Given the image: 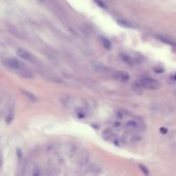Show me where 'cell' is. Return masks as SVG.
Segmentation results:
<instances>
[{"label": "cell", "instance_id": "5", "mask_svg": "<svg viewBox=\"0 0 176 176\" xmlns=\"http://www.w3.org/2000/svg\"><path fill=\"white\" fill-rule=\"evenodd\" d=\"M21 91H22V93H23L26 97H28L31 102H37V97L35 96L33 93H31V92H29V91H28V90H23V89H22Z\"/></svg>", "mask_w": 176, "mask_h": 176}, {"label": "cell", "instance_id": "10", "mask_svg": "<svg viewBox=\"0 0 176 176\" xmlns=\"http://www.w3.org/2000/svg\"><path fill=\"white\" fill-rule=\"evenodd\" d=\"M126 126L129 127V128H137L138 125H137V123L135 121L132 120V121H128L126 123Z\"/></svg>", "mask_w": 176, "mask_h": 176}, {"label": "cell", "instance_id": "1", "mask_svg": "<svg viewBox=\"0 0 176 176\" xmlns=\"http://www.w3.org/2000/svg\"><path fill=\"white\" fill-rule=\"evenodd\" d=\"M138 83L142 85L143 89H157L160 88L161 84L160 83L153 78L149 77H143L138 80Z\"/></svg>", "mask_w": 176, "mask_h": 176}, {"label": "cell", "instance_id": "4", "mask_svg": "<svg viewBox=\"0 0 176 176\" xmlns=\"http://www.w3.org/2000/svg\"><path fill=\"white\" fill-rule=\"evenodd\" d=\"M115 78H116L118 81H119V82H126V81L129 80L130 76H129V74H128L127 72H126V71H119V72L116 73Z\"/></svg>", "mask_w": 176, "mask_h": 176}, {"label": "cell", "instance_id": "8", "mask_svg": "<svg viewBox=\"0 0 176 176\" xmlns=\"http://www.w3.org/2000/svg\"><path fill=\"white\" fill-rule=\"evenodd\" d=\"M117 23H118V24H119V26L124 27V28H131V27H132V26H131V23H128L126 20H125V19H123V18H121V19H117Z\"/></svg>", "mask_w": 176, "mask_h": 176}, {"label": "cell", "instance_id": "7", "mask_svg": "<svg viewBox=\"0 0 176 176\" xmlns=\"http://www.w3.org/2000/svg\"><path fill=\"white\" fill-rule=\"evenodd\" d=\"M100 40H101V43L102 45L103 46V47L109 50L111 48V42L109 41V40H107L105 37H101L100 38Z\"/></svg>", "mask_w": 176, "mask_h": 176}, {"label": "cell", "instance_id": "11", "mask_svg": "<svg viewBox=\"0 0 176 176\" xmlns=\"http://www.w3.org/2000/svg\"><path fill=\"white\" fill-rule=\"evenodd\" d=\"M139 168H141L142 172H143L145 175H149V170H148V168H147L145 166H143V165H139Z\"/></svg>", "mask_w": 176, "mask_h": 176}, {"label": "cell", "instance_id": "9", "mask_svg": "<svg viewBox=\"0 0 176 176\" xmlns=\"http://www.w3.org/2000/svg\"><path fill=\"white\" fill-rule=\"evenodd\" d=\"M158 38H159L160 40H162V41L164 42V43H167V44H169V45L175 46H176L175 42L173 41V40H172L171 39H169V38H167V37H165V36H158Z\"/></svg>", "mask_w": 176, "mask_h": 176}, {"label": "cell", "instance_id": "13", "mask_svg": "<svg viewBox=\"0 0 176 176\" xmlns=\"http://www.w3.org/2000/svg\"><path fill=\"white\" fill-rule=\"evenodd\" d=\"M96 3H98V5L99 6H101V7H102V8H105L106 6H105V4L103 3H102L101 1H99V0H96Z\"/></svg>", "mask_w": 176, "mask_h": 176}, {"label": "cell", "instance_id": "3", "mask_svg": "<svg viewBox=\"0 0 176 176\" xmlns=\"http://www.w3.org/2000/svg\"><path fill=\"white\" fill-rule=\"evenodd\" d=\"M16 53H17V55H18L21 59H25V60H28V61H31L32 59H33L31 53H30L29 51H27L26 49H23V48H19V49H17Z\"/></svg>", "mask_w": 176, "mask_h": 176}, {"label": "cell", "instance_id": "14", "mask_svg": "<svg viewBox=\"0 0 176 176\" xmlns=\"http://www.w3.org/2000/svg\"><path fill=\"white\" fill-rule=\"evenodd\" d=\"M1 164H2V160H1V158H0V166H1Z\"/></svg>", "mask_w": 176, "mask_h": 176}, {"label": "cell", "instance_id": "2", "mask_svg": "<svg viewBox=\"0 0 176 176\" xmlns=\"http://www.w3.org/2000/svg\"><path fill=\"white\" fill-rule=\"evenodd\" d=\"M2 63L8 68L12 70H20L22 68V63L15 58H7L2 60Z\"/></svg>", "mask_w": 176, "mask_h": 176}, {"label": "cell", "instance_id": "6", "mask_svg": "<svg viewBox=\"0 0 176 176\" xmlns=\"http://www.w3.org/2000/svg\"><path fill=\"white\" fill-rule=\"evenodd\" d=\"M121 59H122L123 61H125L128 65H133L136 62L135 59H132V58H131L129 55H126V54H122L121 55Z\"/></svg>", "mask_w": 176, "mask_h": 176}, {"label": "cell", "instance_id": "12", "mask_svg": "<svg viewBox=\"0 0 176 176\" xmlns=\"http://www.w3.org/2000/svg\"><path fill=\"white\" fill-rule=\"evenodd\" d=\"M160 132H161L162 133H163V134H166L167 132H168V130H167V128H165V127H162V128L160 129Z\"/></svg>", "mask_w": 176, "mask_h": 176}]
</instances>
